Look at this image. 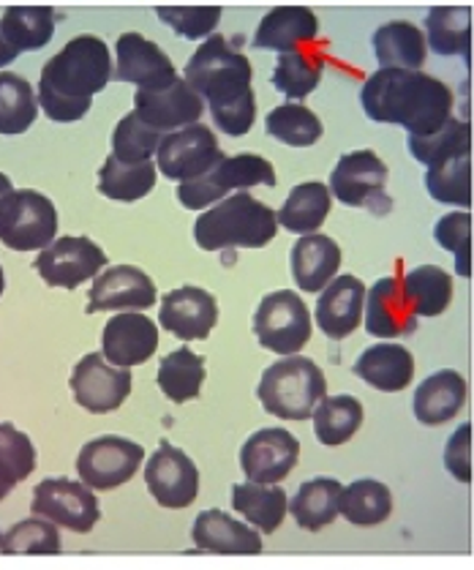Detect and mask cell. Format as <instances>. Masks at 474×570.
<instances>
[{
  "instance_id": "obj_7",
  "label": "cell",
  "mask_w": 474,
  "mask_h": 570,
  "mask_svg": "<svg viewBox=\"0 0 474 570\" xmlns=\"http://www.w3.org/2000/svg\"><path fill=\"white\" fill-rule=\"evenodd\" d=\"M58 235V210L36 189H14L0 197V244L11 252H45Z\"/></svg>"
},
{
  "instance_id": "obj_21",
  "label": "cell",
  "mask_w": 474,
  "mask_h": 570,
  "mask_svg": "<svg viewBox=\"0 0 474 570\" xmlns=\"http://www.w3.org/2000/svg\"><path fill=\"white\" fill-rule=\"evenodd\" d=\"M158 323L180 342H205L218 323V303L208 289L186 284L164 295Z\"/></svg>"
},
{
  "instance_id": "obj_22",
  "label": "cell",
  "mask_w": 474,
  "mask_h": 570,
  "mask_svg": "<svg viewBox=\"0 0 474 570\" xmlns=\"http://www.w3.org/2000/svg\"><path fill=\"white\" fill-rule=\"evenodd\" d=\"M366 303V284L357 276H338L322 289L316 301V325L333 342H344L357 331Z\"/></svg>"
},
{
  "instance_id": "obj_24",
  "label": "cell",
  "mask_w": 474,
  "mask_h": 570,
  "mask_svg": "<svg viewBox=\"0 0 474 570\" xmlns=\"http://www.w3.org/2000/svg\"><path fill=\"white\" fill-rule=\"evenodd\" d=\"M194 546L210 554H263V535L229 513L210 508L194 519Z\"/></svg>"
},
{
  "instance_id": "obj_1",
  "label": "cell",
  "mask_w": 474,
  "mask_h": 570,
  "mask_svg": "<svg viewBox=\"0 0 474 570\" xmlns=\"http://www.w3.org/2000/svg\"><path fill=\"white\" fill-rule=\"evenodd\" d=\"M251 63L224 36L213 33L186 63L184 82L210 107L213 124L227 137H246L257 120Z\"/></svg>"
},
{
  "instance_id": "obj_3",
  "label": "cell",
  "mask_w": 474,
  "mask_h": 570,
  "mask_svg": "<svg viewBox=\"0 0 474 570\" xmlns=\"http://www.w3.org/2000/svg\"><path fill=\"white\" fill-rule=\"evenodd\" d=\"M363 109L376 124L404 126L409 137H428L453 118V90L425 71L379 69L361 94Z\"/></svg>"
},
{
  "instance_id": "obj_47",
  "label": "cell",
  "mask_w": 474,
  "mask_h": 570,
  "mask_svg": "<svg viewBox=\"0 0 474 570\" xmlns=\"http://www.w3.org/2000/svg\"><path fill=\"white\" fill-rule=\"evenodd\" d=\"M158 20L188 41H199L213 36V30L221 22V6H156Z\"/></svg>"
},
{
  "instance_id": "obj_36",
  "label": "cell",
  "mask_w": 474,
  "mask_h": 570,
  "mask_svg": "<svg viewBox=\"0 0 474 570\" xmlns=\"http://www.w3.org/2000/svg\"><path fill=\"white\" fill-rule=\"evenodd\" d=\"M393 491L374 478H361L342 489L338 500V517H344L355 527H376L391 519Z\"/></svg>"
},
{
  "instance_id": "obj_55",
  "label": "cell",
  "mask_w": 474,
  "mask_h": 570,
  "mask_svg": "<svg viewBox=\"0 0 474 570\" xmlns=\"http://www.w3.org/2000/svg\"><path fill=\"white\" fill-rule=\"evenodd\" d=\"M0 541H3V532H0Z\"/></svg>"
},
{
  "instance_id": "obj_39",
  "label": "cell",
  "mask_w": 474,
  "mask_h": 570,
  "mask_svg": "<svg viewBox=\"0 0 474 570\" xmlns=\"http://www.w3.org/2000/svg\"><path fill=\"white\" fill-rule=\"evenodd\" d=\"M36 115H39V101L26 77L0 71V135H26L36 124Z\"/></svg>"
},
{
  "instance_id": "obj_32",
  "label": "cell",
  "mask_w": 474,
  "mask_h": 570,
  "mask_svg": "<svg viewBox=\"0 0 474 570\" xmlns=\"http://www.w3.org/2000/svg\"><path fill=\"white\" fill-rule=\"evenodd\" d=\"M342 483L336 478H314L306 481L297 494L289 500V513L300 530L319 532L338 519V500H342Z\"/></svg>"
},
{
  "instance_id": "obj_27",
  "label": "cell",
  "mask_w": 474,
  "mask_h": 570,
  "mask_svg": "<svg viewBox=\"0 0 474 570\" xmlns=\"http://www.w3.org/2000/svg\"><path fill=\"white\" fill-rule=\"evenodd\" d=\"M466 396H470L466 380L455 368H442V372L431 374L421 382L412 410H415V417L423 426H442V423L453 421L464 410Z\"/></svg>"
},
{
  "instance_id": "obj_2",
  "label": "cell",
  "mask_w": 474,
  "mask_h": 570,
  "mask_svg": "<svg viewBox=\"0 0 474 570\" xmlns=\"http://www.w3.org/2000/svg\"><path fill=\"white\" fill-rule=\"evenodd\" d=\"M112 80V55L99 36L71 39L41 69L36 101L55 124H75L88 115L93 96Z\"/></svg>"
},
{
  "instance_id": "obj_28",
  "label": "cell",
  "mask_w": 474,
  "mask_h": 570,
  "mask_svg": "<svg viewBox=\"0 0 474 570\" xmlns=\"http://www.w3.org/2000/svg\"><path fill=\"white\" fill-rule=\"evenodd\" d=\"M371 45H374V58L379 63V69L421 71L425 66V58H428L423 28L406 20H393L376 28Z\"/></svg>"
},
{
  "instance_id": "obj_15",
  "label": "cell",
  "mask_w": 474,
  "mask_h": 570,
  "mask_svg": "<svg viewBox=\"0 0 474 570\" xmlns=\"http://www.w3.org/2000/svg\"><path fill=\"white\" fill-rule=\"evenodd\" d=\"M297 459H300V442L282 426L259 429L240 448L243 475L248 478V483H263V487H276L289 478Z\"/></svg>"
},
{
  "instance_id": "obj_30",
  "label": "cell",
  "mask_w": 474,
  "mask_h": 570,
  "mask_svg": "<svg viewBox=\"0 0 474 570\" xmlns=\"http://www.w3.org/2000/svg\"><path fill=\"white\" fill-rule=\"evenodd\" d=\"M233 508L248 521L251 530L273 532L284 524L289 513V497L282 487H263V483H235Z\"/></svg>"
},
{
  "instance_id": "obj_50",
  "label": "cell",
  "mask_w": 474,
  "mask_h": 570,
  "mask_svg": "<svg viewBox=\"0 0 474 570\" xmlns=\"http://www.w3.org/2000/svg\"><path fill=\"white\" fill-rule=\"evenodd\" d=\"M445 466L458 483H472V423H461L447 440Z\"/></svg>"
},
{
  "instance_id": "obj_13",
  "label": "cell",
  "mask_w": 474,
  "mask_h": 570,
  "mask_svg": "<svg viewBox=\"0 0 474 570\" xmlns=\"http://www.w3.org/2000/svg\"><path fill=\"white\" fill-rule=\"evenodd\" d=\"M33 268L50 287L77 289L88 278H96L107 268V254L85 235H66L39 252Z\"/></svg>"
},
{
  "instance_id": "obj_49",
  "label": "cell",
  "mask_w": 474,
  "mask_h": 570,
  "mask_svg": "<svg viewBox=\"0 0 474 570\" xmlns=\"http://www.w3.org/2000/svg\"><path fill=\"white\" fill-rule=\"evenodd\" d=\"M36 470V448L26 432L9 421H0V472L22 483Z\"/></svg>"
},
{
  "instance_id": "obj_19",
  "label": "cell",
  "mask_w": 474,
  "mask_h": 570,
  "mask_svg": "<svg viewBox=\"0 0 474 570\" xmlns=\"http://www.w3.org/2000/svg\"><path fill=\"white\" fill-rule=\"evenodd\" d=\"M158 350V325L142 312H120L101 333V357L115 368L142 366Z\"/></svg>"
},
{
  "instance_id": "obj_46",
  "label": "cell",
  "mask_w": 474,
  "mask_h": 570,
  "mask_svg": "<svg viewBox=\"0 0 474 570\" xmlns=\"http://www.w3.org/2000/svg\"><path fill=\"white\" fill-rule=\"evenodd\" d=\"M0 551L3 554H60V532L50 521L33 517L22 519L11 527L0 541Z\"/></svg>"
},
{
  "instance_id": "obj_52",
  "label": "cell",
  "mask_w": 474,
  "mask_h": 570,
  "mask_svg": "<svg viewBox=\"0 0 474 570\" xmlns=\"http://www.w3.org/2000/svg\"><path fill=\"white\" fill-rule=\"evenodd\" d=\"M14 487H17V483L11 481L9 475H3V472H0V500H6V497H9L11 491H14Z\"/></svg>"
},
{
  "instance_id": "obj_41",
  "label": "cell",
  "mask_w": 474,
  "mask_h": 570,
  "mask_svg": "<svg viewBox=\"0 0 474 570\" xmlns=\"http://www.w3.org/2000/svg\"><path fill=\"white\" fill-rule=\"evenodd\" d=\"M322 71H325V60H322L319 52L297 50L278 55L273 85H276L278 94L300 105L306 96H312V90H316V85L322 80Z\"/></svg>"
},
{
  "instance_id": "obj_16",
  "label": "cell",
  "mask_w": 474,
  "mask_h": 570,
  "mask_svg": "<svg viewBox=\"0 0 474 570\" xmlns=\"http://www.w3.org/2000/svg\"><path fill=\"white\" fill-rule=\"evenodd\" d=\"M131 382L129 368H115L101 353H90L75 366L69 385L79 407L93 415H107L129 399Z\"/></svg>"
},
{
  "instance_id": "obj_14",
  "label": "cell",
  "mask_w": 474,
  "mask_h": 570,
  "mask_svg": "<svg viewBox=\"0 0 474 570\" xmlns=\"http://www.w3.org/2000/svg\"><path fill=\"white\" fill-rule=\"evenodd\" d=\"M145 483L150 497L161 508L180 511L188 508L199 494V470L188 453L172 442H161L154 456L145 464Z\"/></svg>"
},
{
  "instance_id": "obj_44",
  "label": "cell",
  "mask_w": 474,
  "mask_h": 570,
  "mask_svg": "<svg viewBox=\"0 0 474 570\" xmlns=\"http://www.w3.org/2000/svg\"><path fill=\"white\" fill-rule=\"evenodd\" d=\"M267 135L289 148H312L322 137V120L303 105H282L265 118Z\"/></svg>"
},
{
  "instance_id": "obj_53",
  "label": "cell",
  "mask_w": 474,
  "mask_h": 570,
  "mask_svg": "<svg viewBox=\"0 0 474 570\" xmlns=\"http://www.w3.org/2000/svg\"><path fill=\"white\" fill-rule=\"evenodd\" d=\"M9 191H14V184H11L9 175L0 173V197H6V194H9Z\"/></svg>"
},
{
  "instance_id": "obj_20",
  "label": "cell",
  "mask_w": 474,
  "mask_h": 570,
  "mask_svg": "<svg viewBox=\"0 0 474 570\" xmlns=\"http://www.w3.org/2000/svg\"><path fill=\"white\" fill-rule=\"evenodd\" d=\"M156 284L148 273L134 265H118L93 278L85 312H145L156 306Z\"/></svg>"
},
{
  "instance_id": "obj_8",
  "label": "cell",
  "mask_w": 474,
  "mask_h": 570,
  "mask_svg": "<svg viewBox=\"0 0 474 570\" xmlns=\"http://www.w3.org/2000/svg\"><path fill=\"white\" fill-rule=\"evenodd\" d=\"M254 333L265 350L292 357L312 342V312L300 295L278 289L259 301L254 312Z\"/></svg>"
},
{
  "instance_id": "obj_29",
  "label": "cell",
  "mask_w": 474,
  "mask_h": 570,
  "mask_svg": "<svg viewBox=\"0 0 474 570\" xmlns=\"http://www.w3.org/2000/svg\"><path fill=\"white\" fill-rule=\"evenodd\" d=\"M355 377L382 393H398L412 385L415 357L401 344H374L355 361Z\"/></svg>"
},
{
  "instance_id": "obj_4",
  "label": "cell",
  "mask_w": 474,
  "mask_h": 570,
  "mask_svg": "<svg viewBox=\"0 0 474 570\" xmlns=\"http://www.w3.org/2000/svg\"><path fill=\"white\" fill-rule=\"evenodd\" d=\"M276 210L259 203L248 191H235L233 197H224L194 224V240L203 252L263 248L276 238Z\"/></svg>"
},
{
  "instance_id": "obj_12",
  "label": "cell",
  "mask_w": 474,
  "mask_h": 570,
  "mask_svg": "<svg viewBox=\"0 0 474 570\" xmlns=\"http://www.w3.org/2000/svg\"><path fill=\"white\" fill-rule=\"evenodd\" d=\"M224 156L218 148V139L205 124H194L188 129L169 131L161 137L156 148V173L164 178L178 180V184H188L205 175L208 169Z\"/></svg>"
},
{
  "instance_id": "obj_43",
  "label": "cell",
  "mask_w": 474,
  "mask_h": 570,
  "mask_svg": "<svg viewBox=\"0 0 474 570\" xmlns=\"http://www.w3.org/2000/svg\"><path fill=\"white\" fill-rule=\"evenodd\" d=\"M425 189L442 205L472 208V156H455L425 169Z\"/></svg>"
},
{
  "instance_id": "obj_40",
  "label": "cell",
  "mask_w": 474,
  "mask_h": 570,
  "mask_svg": "<svg viewBox=\"0 0 474 570\" xmlns=\"http://www.w3.org/2000/svg\"><path fill=\"white\" fill-rule=\"evenodd\" d=\"M156 186V161L118 164L109 156L99 169V191L115 203H137Z\"/></svg>"
},
{
  "instance_id": "obj_45",
  "label": "cell",
  "mask_w": 474,
  "mask_h": 570,
  "mask_svg": "<svg viewBox=\"0 0 474 570\" xmlns=\"http://www.w3.org/2000/svg\"><path fill=\"white\" fill-rule=\"evenodd\" d=\"M164 135L145 126L137 115L129 112L112 131V159L118 164H145L154 161L158 142Z\"/></svg>"
},
{
  "instance_id": "obj_9",
  "label": "cell",
  "mask_w": 474,
  "mask_h": 570,
  "mask_svg": "<svg viewBox=\"0 0 474 570\" xmlns=\"http://www.w3.org/2000/svg\"><path fill=\"white\" fill-rule=\"evenodd\" d=\"M387 164L374 154V150H355L344 154L333 167L330 197L346 208H368L371 214H387L391 210V197H387Z\"/></svg>"
},
{
  "instance_id": "obj_6",
  "label": "cell",
  "mask_w": 474,
  "mask_h": 570,
  "mask_svg": "<svg viewBox=\"0 0 474 570\" xmlns=\"http://www.w3.org/2000/svg\"><path fill=\"white\" fill-rule=\"evenodd\" d=\"M276 167L257 154H224L205 175L188 184H178V203L186 210H203L221 203L229 191H248L254 186H276Z\"/></svg>"
},
{
  "instance_id": "obj_17",
  "label": "cell",
  "mask_w": 474,
  "mask_h": 570,
  "mask_svg": "<svg viewBox=\"0 0 474 570\" xmlns=\"http://www.w3.org/2000/svg\"><path fill=\"white\" fill-rule=\"evenodd\" d=\"M203 112L205 101L188 88L184 77L169 82L167 88L137 90V96H134V115H137L145 126L156 129L158 135L188 129V126L199 124Z\"/></svg>"
},
{
  "instance_id": "obj_33",
  "label": "cell",
  "mask_w": 474,
  "mask_h": 570,
  "mask_svg": "<svg viewBox=\"0 0 474 570\" xmlns=\"http://www.w3.org/2000/svg\"><path fill=\"white\" fill-rule=\"evenodd\" d=\"M333 208V197L327 191L325 184L319 180H308V184L295 186L289 191V197L284 199L282 210L276 214V222L282 224L284 229L295 235H314L316 229L325 224L327 214Z\"/></svg>"
},
{
  "instance_id": "obj_5",
  "label": "cell",
  "mask_w": 474,
  "mask_h": 570,
  "mask_svg": "<svg viewBox=\"0 0 474 570\" xmlns=\"http://www.w3.org/2000/svg\"><path fill=\"white\" fill-rule=\"evenodd\" d=\"M257 396L265 412L282 421H308L327 396V380L312 357H282L265 368Z\"/></svg>"
},
{
  "instance_id": "obj_18",
  "label": "cell",
  "mask_w": 474,
  "mask_h": 570,
  "mask_svg": "<svg viewBox=\"0 0 474 570\" xmlns=\"http://www.w3.org/2000/svg\"><path fill=\"white\" fill-rule=\"evenodd\" d=\"M112 77L137 85V90H156L178 80V71L167 52L142 33H124L115 45Z\"/></svg>"
},
{
  "instance_id": "obj_25",
  "label": "cell",
  "mask_w": 474,
  "mask_h": 570,
  "mask_svg": "<svg viewBox=\"0 0 474 570\" xmlns=\"http://www.w3.org/2000/svg\"><path fill=\"white\" fill-rule=\"evenodd\" d=\"M319 36V20L308 6H276L263 17L254 47L257 50H276L278 55L297 52L303 45Z\"/></svg>"
},
{
  "instance_id": "obj_37",
  "label": "cell",
  "mask_w": 474,
  "mask_h": 570,
  "mask_svg": "<svg viewBox=\"0 0 474 570\" xmlns=\"http://www.w3.org/2000/svg\"><path fill=\"white\" fill-rule=\"evenodd\" d=\"M363 417H366V412H363L361 399L349 396V393L325 396L312 415L316 440L327 448L344 445V442H349L352 436L361 432Z\"/></svg>"
},
{
  "instance_id": "obj_51",
  "label": "cell",
  "mask_w": 474,
  "mask_h": 570,
  "mask_svg": "<svg viewBox=\"0 0 474 570\" xmlns=\"http://www.w3.org/2000/svg\"><path fill=\"white\" fill-rule=\"evenodd\" d=\"M17 58H20V52L9 45V39L3 36V28H0V69H6L9 63H14Z\"/></svg>"
},
{
  "instance_id": "obj_11",
  "label": "cell",
  "mask_w": 474,
  "mask_h": 570,
  "mask_svg": "<svg viewBox=\"0 0 474 570\" xmlns=\"http://www.w3.org/2000/svg\"><path fill=\"white\" fill-rule=\"evenodd\" d=\"M30 511H33V517L50 521L55 527H66L79 535L93 530L101 519V508L93 491L79 481H69V478L41 481L33 489Z\"/></svg>"
},
{
  "instance_id": "obj_38",
  "label": "cell",
  "mask_w": 474,
  "mask_h": 570,
  "mask_svg": "<svg viewBox=\"0 0 474 570\" xmlns=\"http://www.w3.org/2000/svg\"><path fill=\"white\" fill-rule=\"evenodd\" d=\"M3 36L17 52H36L55 36V11L50 6H11L0 20Z\"/></svg>"
},
{
  "instance_id": "obj_54",
  "label": "cell",
  "mask_w": 474,
  "mask_h": 570,
  "mask_svg": "<svg viewBox=\"0 0 474 570\" xmlns=\"http://www.w3.org/2000/svg\"><path fill=\"white\" fill-rule=\"evenodd\" d=\"M3 289H6V273L0 268V295H3Z\"/></svg>"
},
{
  "instance_id": "obj_34",
  "label": "cell",
  "mask_w": 474,
  "mask_h": 570,
  "mask_svg": "<svg viewBox=\"0 0 474 570\" xmlns=\"http://www.w3.org/2000/svg\"><path fill=\"white\" fill-rule=\"evenodd\" d=\"M401 289L415 317H440L453 301V278L440 265H421L401 278Z\"/></svg>"
},
{
  "instance_id": "obj_48",
  "label": "cell",
  "mask_w": 474,
  "mask_h": 570,
  "mask_svg": "<svg viewBox=\"0 0 474 570\" xmlns=\"http://www.w3.org/2000/svg\"><path fill=\"white\" fill-rule=\"evenodd\" d=\"M436 244L455 257V273L464 278L472 276V214L470 210H455L442 216L434 227Z\"/></svg>"
},
{
  "instance_id": "obj_23",
  "label": "cell",
  "mask_w": 474,
  "mask_h": 570,
  "mask_svg": "<svg viewBox=\"0 0 474 570\" xmlns=\"http://www.w3.org/2000/svg\"><path fill=\"white\" fill-rule=\"evenodd\" d=\"M363 314H366V331L374 338L412 336L417 331V317L404 298L401 278L395 276L379 278L374 287L366 289Z\"/></svg>"
},
{
  "instance_id": "obj_31",
  "label": "cell",
  "mask_w": 474,
  "mask_h": 570,
  "mask_svg": "<svg viewBox=\"0 0 474 570\" xmlns=\"http://www.w3.org/2000/svg\"><path fill=\"white\" fill-rule=\"evenodd\" d=\"M425 47L436 55H464L472 50V9L470 6H434L425 17Z\"/></svg>"
},
{
  "instance_id": "obj_26",
  "label": "cell",
  "mask_w": 474,
  "mask_h": 570,
  "mask_svg": "<svg viewBox=\"0 0 474 570\" xmlns=\"http://www.w3.org/2000/svg\"><path fill=\"white\" fill-rule=\"evenodd\" d=\"M292 276L303 293H322L342 268V246L327 235H303L292 246Z\"/></svg>"
},
{
  "instance_id": "obj_35",
  "label": "cell",
  "mask_w": 474,
  "mask_h": 570,
  "mask_svg": "<svg viewBox=\"0 0 474 570\" xmlns=\"http://www.w3.org/2000/svg\"><path fill=\"white\" fill-rule=\"evenodd\" d=\"M205 374H208L205 372V357L194 353V350L180 347L175 350V353L161 357L156 382L169 402L184 404L203 393Z\"/></svg>"
},
{
  "instance_id": "obj_10",
  "label": "cell",
  "mask_w": 474,
  "mask_h": 570,
  "mask_svg": "<svg viewBox=\"0 0 474 570\" xmlns=\"http://www.w3.org/2000/svg\"><path fill=\"white\" fill-rule=\"evenodd\" d=\"M145 462V448L126 436L105 434L85 442L77 456V475L90 491H112L129 483Z\"/></svg>"
},
{
  "instance_id": "obj_42",
  "label": "cell",
  "mask_w": 474,
  "mask_h": 570,
  "mask_svg": "<svg viewBox=\"0 0 474 570\" xmlns=\"http://www.w3.org/2000/svg\"><path fill=\"white\" fill-rule=\"evenodd\" d=\"M409 150L425 169L445 164L455 156H472V126L470 120L450 118L440 131L428 137H409Z\"/></svg>"
}]
</instances>
